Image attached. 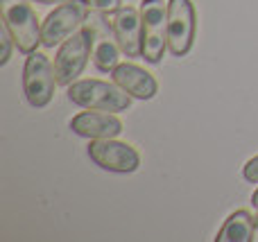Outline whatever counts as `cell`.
Wrapping results in <instances>:
<instances>
[{
    "mask_svg": "<svg viewBox=\"0 0 258 242\" xmlns=\"http://www.w3.org/2000/svg\"><path fill=\"white\" fill-rule=\"evenodd\" d=\"M68 100L82 109H95V111H127L132 104V95L122 91L113 82L102 79H80L68 86Z\"/></svg>",
    "mask_w": 258,
    "mask_h": 242,
    "instance_id": "1",
    "label": "cell"
},
{
    "mask_svg": "<svg viewBox=\"0 0 258 242\" xmlns=\"http://www.w3.org/2000/svg\"><path fill=\"white\" fill-rule=\"evenodd\" d=\"M84 27L89 30L91 36V59H93L95 68L102 72H111L120 63V52H122L116 30H113V21H109L107 12L91 9L86 14Z\"/></svg>",
    "mask_w": 258,
    "mask_h": 242,
    "instance_id": "2",
    "label": "cell"
},
{
    "mask_svg": "<svg viewBox=\"0 0 258 242\" xmlns=\"http://www.w3.org/2000/svg\"><path fill=\"white\" fill-rule=\"evenodd\" d=\"M3 23L12 32L18 52L30 54L41 43V25L27 0H0Z\"/></svg>",
    "mask_w": 258,
    "mask_h": 242,
    "instance_id": "3",
    "label": "cell"
},
{
    "mask_svg": "<svg viewBox=\"0 0 258 242\" xmlns=\"http://www.w3.org/2000/svg\"><path fill=\"white\" fill-rule=\"evenodd\" d=\"M57 86V75H54V63L43 52H30L23 68V93L27 102L34 109H43L50 104Z\"/></svg>",
    "mask_w": 258,
    "mask_h": 242,
    "instance_id": "4",
    "label": "cell"
},
{
    "mask_svg": "<svg viewBox=\"0 0 258 242\" xmlns=\"http://www.w3.org/2000/svg\"><path fill=\"white\" fill-rule=\"evenodd\" d=\"M143 18V59L159 63L168 48V3L141 0Z\"/></svg>",
    "mask_w": 258,
    "mask_h": 242,
    "instance_id": "5",
    "label": "cell"
},
{
    "mask_svg": "<svg viewBox=\"0 0 258 242\" xmlns=\"http://www.w3.org/2000/svg\"><path fill=\"white\" fill-rule=\"evenodd\" d=\"M86 5L82 0H66L54 7L41 23V45L43 48H54L57 43L66 41L77 30L84 27L86 21Z\"/></svg>",
    "mask_w": 258,
    "mask_h": 242,
    "instance_id": "6",
    "label": "cell"
},
{
    "mask_svg": "<svg viewBox=\"0 0 258 242\" xmlns=\"http://www.w3.org/2000/svg\"><path fill=\"white\" fill-rule=\"evenodd\" d=\"M197 16L192 0H168V50L172 57H186L192 48Z\"/></svg>",
    "mask_w": 258,
    "mask_h": 242,
    "instance_id": "7",
    "label": "cell"
},
{
    "mask_svg": "<svg viewBox=\"0 0 258 242\" xmlns=\"http://www.w3.org/2000/svg\"><path fill=\"white\" fill-rule=\"evenodd\" d=\"M89 57H91V36H89V30L82 27L73 36H68L61 43V48L57 50V57H54L57 84L71 86L82 75Z\"/></svg>",
    "mask_w": 258,
    "mask_h": 242,
    "instance_id": "8",
    "label": "cell"
},
{
    "mask_svg": "<svg viewBox=\"0 0 258 242\" xmlns=\"http://www.w3.org/2000/svg\"><path fill=\"white\" fill-rule=\"evenodd\" d=\"M89 156L95 166H100L102 170L109 172H120V175H127V172H136L138 166H141V156L138 152L127 143H120V140L113 138H100L93 140L89 145Z\"/></svg>",
    "mask_w": 258,
    "mask_h": 242,
    "instance_id": "9",
    "label": "cell"
},
{
    "mask_svg": "<svg viewBox=\"0 0 258 242\" xmlns=\"http://www.w3.org/2000/svg\"><path fill=\"white\" fill-rule=\"evenodd\" d=\"M113 30H116L118 43L127 59L143 57V18L141 9L132 5H122L113 14Z\"/></svg>",
    "mask_w": 258,
    "mask_h": 242,
    "instance_id": "10",
    "label": "cell"
},
{
    "mask_svg": "<svg viewBox=\"0 0 258 242\" xmlns=\"http://www.w3.org/2000/svg\"><path fill=\"white\" fill-rule=\"evenodd\" d=\"M71 129H73V134L82 136V138H91V140L116 138L122 131V122H120V118H116L109 111L89 109V111H82L73 118Z\"/></svg>",
    "mask_w": 258,
    "mask_h": 242,
    "instance_id": "11",
    "label": "cell"
},
{
    "mask_svg": "<svg viewBox=\"0 0 258 242\" xmlns=\"http://www.w3.org/2000/svg\"><path fill=\"white\" fill-rule=\"evenodd\" d=\"M111 77L122 91L136 100H152L159 91L156 79L136 63H118L111 70Z\"/></svg>",
    "mask_w": 258,
    "mask_h": 242,
    "instance_id": "12",
    "label": "cell"
},
{
    "mask_svg": "<svg viewBox=\"0 0 258 242\" xmlns=\"http://www.w3.org/2000/svg\"><path fill=\"white\" fill-rule=\"evenodd\" d=\"M256 220L249 211H236L227 217L222 229L218 231L215 242H251L254 240Z\"/></svg>",
    "mask_w": 258,
    "mask_h": 242,
    "instance_id": "13",
    "label": "cell"
},
{
    "mask_svg": "<svg viewBox=\"0 0 258 242\" xmlns=\"http://www.w3.org/2000/svg\"><path fill=\"white\" fill-rule=\"evenodd\" d=\"M89 9H98V12L116 14L122 7V0H82Z\"/></svg>",
    "mask_w": 258,
    "mask_h": 242,
    "instance_id": "14",
    "label": "cell"
},
{
    "mask_svg": "<svg viewBox=\"0 0 258 242\" xmlns=\"http://www.w3.org/2000/svg\"><path fill=\"white\" fill-rule=\"evenodd\" d=\"M0 39H3V57H0V66H5V63L9 61V57H12V45H16V43H14L12 32L7 30V25H5V23H3V32H0Z\"/></svg>",
    "mask_w": 258,
    "mask_h": 242,
    "instance_id": "15",
    "label": "cell"
},
{
    "mask_svg": "<svg viewBox=\"0 0 258 242\" xmlns=\"http://www.w3.org/2000/svg\"><path fill=\"white\" fill-rule=\"evenodd\" d=\"M242 177H245L247 181H251V184H258V156L249 158V161L245 163V168H242Z\"/></svg>",
    "mask_w": 258,
    "mask_h": 242,
    "instance_id": "16",
    "label": "cell"
},
{
    "mask_svg": "<svg viewBox=\"0 0 258 242\" xmlns=\"http://www.w3.org/2000/svg\"><path fill=\"white\" fill-rule=\"evenodd\" d=\"M251 206L258 208V188L254 190V195H251Z\"/></svg>",
    "mask_w": 258,
    "mask_h": 242,
    "instance_id": "17",
    "label": "cell"
},
{
    "mask_svg": "<svg viewBox=\"0 0 258 242\" xmlns=\"http://www.w3.org/2000/svg\"><path fill=\"white\" fill-rule=\"evenodd\" d=\"M41 5H54V3H66V0H36Z\"/></svg>",
    "mask_w": 258,
    "mask_h": 242,
    "instance_id": "18",
    "label": "cell"
},
{
    "mask_svg": "<svg viewBox=\"0 0 258 242\" xmlns=\"http://www.w3.org/2000/svg\"><path fill=\"white\" fill-rule=\"evenodd\" d=\"M254 220H256V229H258V215H256V217H254Z\"/></svg>",
    "mask_w": 258,
    "mask_h": 242,
    "instance_id": "19",
    "label": "cell"
}]
</instances>
